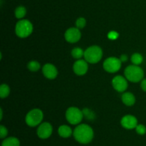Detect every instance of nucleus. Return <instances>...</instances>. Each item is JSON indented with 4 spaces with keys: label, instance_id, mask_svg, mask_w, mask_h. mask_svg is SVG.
Masks as SVG:
<instances>
[{
    "label": "nucleus",
    "instance_id": "1a4fd4ad",
    "mask_svg": "<svg viewBox=\"0 0 146 146\" xmlns=\"http://www.w3.org/2000/svg\"><path fill=\"white\" fill-rule=\"evenodd\" d=\"M65 39L68 42L76 43L80 40L81 37V33L80 29L77 27H71L66 31Z\"/></svg>",
    "mask_w": 146,
    "mask_h": 146
},
{
    "label": "nucleus",
    "instance_id": "9b49d317",
    "mask_svg": "<svg viewBox=\"0 0 146 146\" xmlns=\"http://www.w3.org/2000/svg\"><path fill=\"white\" fill-rule=\"evenodd\" d=\"M88 63L86 60H78L76 62H75L73 66L74 73L79 76L84 75L88 71Z\"/></svg>",
    "mask_w": 146,
    "mask_h": 146
},
{
    "label": "nucleus",
    "instance_id": "bb28decb",
    "mask_svg": "<svg viewBox=\"0 0 146 146\" xmlns=\"http://www.w3.org/2000/svg\"><path fill=\"white\" fill-rule=\"evenodd\" d=\"M120 60H121V61L122 62H126L128 60V56L126 54H122L121 56V57H120Z\"/></svg>",
    "mask_w": 146,
    "mask_h": 146
},
{
    "label": "nucleus",
    "instance_id": "393cba45",
    "mask_svg": "<svg viewBox=\"0 0 146 146\" xmlns=\"http://www.w3.org/2000/svg\"><path fill=\"white\" fill-rule=\"evenodd\" d=\"M118 36H119V34H118V33L115 31H111L108 34V37L111 40H116L118 37Z\"/></svg>",
    "mask_w": 146,
    "mask_h": 146
},
{
    "label": "nucleus",
    "instance_id": "20e7f679",
    "mask_svg": "<svg viewBox=\"0 0 146 146\" xmlns=\"http://www.w3.org/2000/svg\"><path fill=\"white\" fill-rule=\"evenodd\" d=\"M33 31V24L27 19H21L16 24L15 33L20 38H26Z\"/></svg>",
    "mask_w": 146,
    "mask_h": 146
},
{
    "label": "nucleus",
    "instance_id": "a211bd4d",
    "mask_svg": "<svg viewBox=\"0 0 146 146\" xmlns=\"http://www.w3.org/2000/svg\"><path fill=\"white\" fill-rule=\"evenodd\" d=\"M27 14V9L23 6H19L15 9V17L17 19H23Z\"/></svg>",
    "mask_w": 146,
    "mask_h": 146
},
{
    "label": "nucleus",
    "instance_id": "f8f14e48",
    "mask_svg": "<svg viewBox=\"0 0 146 146\" xmlns=\"http://www.w3.org/2000/svg\"><path fill=\"white\" fill-rule=\"evenodd\" d=\"M121 124L124 128L128 129V130H131V129H134L137 127L138 125V120L136 117L133 115H128L121 119Z\"/></svg>",
    "mask_w": 146,
    "mask_h": 146
},
{
    "label": "nucleus",
    "instance_id": "6ab92c4d",
    "mask_svg": "<svg viewBox=\"0 0 146 146\" xmlns=\"http://www.w3.org/2000/svg\"><path fill=\"white\" fill-rule=\"evenodd\" d=\"M143 61V57L142 54L140 53H134L132 56H131V62L135 65H139Z\"/></svg>",
    "mask_w": 146,
    "mask_h": 146
},
{
    "label": "nucleus",
    "instance_id": "4be33fe9",
    "mask_svg": "<svg viewBox=\"0 0 146 146\" xmlns=\"http://www.w3.org/2000/svg\"><path fill=\"white\" fill-rule=\"evenodd\" d=\"M86 24V20L84 17H79L76 21V25L78 29H83Z\"/></svg>",
    "mask_w": 146,
    "mask_h": 146
},
{
    "label": "nucleus",
    "instance_id": "9d476101",
    "mask_svg": "<svg viewBox=\"0 0 146 146\" xmlns=\"http://www.w3.org/2000/svg\"><path fill=\"white\" fill-rule=\"evenodd\" d=\"M112 85L118 92H123L128 88V82L125 77L121 75L115 76L112 80Z\"/></svg>",
    "mask_w": 146,
    "mask_h": 146
},
{
    "label": "nucleus",
    "instance_id": "412c9836",
    "mask_svg": "<svg viewBox=\"0 0 146 146\" xmlns=\"http://www.w3.org/2000/svg\"><path fill=\"white\" fill-rule=\"evenodd\" d=\"M28 69L31 72H37L41 67V65H40L39 62L37 61H35V60H33V61H30L29 62L28 65Z\"/></svg>",
    "mask_w": 146,
    "mask_h": 146
},
{
    "label": "nucleus",
    "instance_id": "7ed1b4c3",
    "mask_svg": "<svg viewBox=\"0 0 146 146\" xmlns=\"http://www.w3.org/2000/svg\"><path fill=\"white\" fill-rule=\"evenodd\" d=\"M84 57L87 62L96 64V63H98L102 58L103 50L98 46H91L87 48L84 52Z\"/></svg>",
    "mask_w": 146,
    "mask_h": 146
},
{
    "label": "nucleus",
    "instance_id": "39448f33",
    "mask_svg": "<svg viewBox=\"0 0 146 146\" xmlns=\"http://www.w3.org/2000/svg\"><path fill=\"white\" fill-rule=\"evenodd\" d=\"M44 117L42 111L39 109H33L26 115V123L30 127H36L41 124Z\"/></svg>",
    "mask_w": 146,
    "mask_h": 146
},
{
    "label": "nucleus",
    "instance_id": "f03ea898",
    "mask_svg": "<svg viewBox=\"0 0 146 146\" xmlns=\"http://www.w3.org/2000/svg\"><path fill=\"white\" fill-rule=\"evenodd\" d=\"M124 74L125 78L132 82H138L142 81L144 77V71L143 69L135 64L128 66L125 68Z\"/></svg>",
    "mask_w": 146,
    "mask_h": 146
},
{
    "label": "nucleus",
    "instance_id": "6e6552de",
    "mask_svg": "<svg viewBox=\"0 0 146 146\" xmlns=\"http://www.w3.org/2000/svg\"><path fill=\"white\" fill-rule=\"evenodd\" d=\"M53 133V127L49 123H43L37 129V135L41 139H47Z\"/></svg>",
    "mask_w": 146,
    "mask_h": 146
},
{
    "label": "nucleus",
    "instance_id": "f3484780",
    "mask_svg": "<svg viewBox=\"0 0 146 146\" xmlns=\"http://www.w3.org/2000/svg\"><path fill=\"white\" fill-rule=\"evenodd\" d=\"M10 93V88L7 84H2L0 86V97L2 99L6 98Z\"/></svg>",
    "mask_w": 146,
    "mask_h": 146
},
{
    "label": "nucleus",
    "instance_id": "2eb2a0df",
    "mask_svg": "<svg viewBox=\"0 0 146 146\" xmlns=\"http://www.w3.org/2000/svg\"><path fill=\"white\" fill-rule=\"evenodd\" d=\"M58 135L61 137H64V138L69 137L74 133V132L72 131L71 127L68 125H61L58 127Z\"/></svg>",
    "mask_w": 146,
    "mask_h": 146
},
{
    "label": "nucleus",
    "instance_id": "aec40b11",
    "mask_svg": "<svg viewBox=\"0 0 146 146\" xmlns=\"http://www.w3.org/2000/svg\"><path fill=\"white\" fill-rule=\"evenodd\" d=\"M71 55L74 58L76 59V60H80L83 56H84V52L80 47H76L74 48L71 51Z\"/></svg>",
    "mask_w": 146,
    "mask_h": 146
},
{
    "label": "nucleus",
    "instance_id": "0eeeda50",
    "mask_svg": "<svg viewBox=\"0 0 146 146\" xmlns=\"http://www.w3.org/2000/svg\"><path fill=\"white\" fill-rule=\"evenodd\" d=\"M122 62L120 58L111 57L107 58L104 62V69L109 73H114L121 69Z\"/></svg>",
    "mask_w": 146,
    "mask_h": 146
},
{
    "label": "nucleus",
    "instance_id": "b1692460",
    "mask_svg": "<svg viewBox=\"0 0 146 146\" xmlns=\"http://www.w3.org/2000/svg\"><path fill=\"white\" fill-rule=\"evenodd\" d=\"M7 134H8V130H7V127H4V125L0 126V138H5Z\"/></svg>",
    "mask_w": 146,
    "mask_h": 146
},
{
    "label": "nucleus",
    "instance_id": "dca6fc26",
    "mask_svg": "<svg viewBox=\"0 0 146 146\" xmlns=\"http://www.w3.org/2000/svg\"><path fill=\"white\" fill-rule=\"evenodd\" d=\"M1 146H20V142L17 137H9L3 140Z\"/></svg>",
    "mask_w": 146,
    "mask_h": 146
},
{
    "label": "nucleus",
    "instance_id": "ddd939ff",
    "mask_svg": "<svg viewBox=\"0 0 146 146\" xmlns=\"http://www.w3.org/2000/svg\"><path fill=\"white\" fill-rule=\"evenodd\" d=\"M42 72L44 77L49 80H54L57 77V74H58L56 67L54 64H49V63L44 65L42 68Z\"/></svg>",
    "mask_w": 146,
    "mask_h": 146
},
{
    "label": "nucleus",
    "instance_id": "a878e982",
    "mask_svg": "<svg viewBox=\"0 0 146 146\" xmlns=\"http://www.w3.org/2000/svg\"><path fill=\"white\" fill-rule=\"evenodd\" d=\"M141 87L144 92H146V79H143V80L141 81Z\"/></svg>",
    "mask_w": 146,
    "mask_h": 146
},
{
    "label": "nucleus",
    "instance_id": "5701e85b",
    "mask_svg": "<svg viewBox=\"0 0 146 146\" xmlns=\"http://www.w3.org/2000/svg\"><path fill=\"white\" fill-rule=\"evenodd\" d=\"M135 130H136V133L138 134L141 135H143L146 133V127L144 125L140 124L137 125V127H135Z\"/></svg>",
    "mask_w": 146,
    "mask_h": 146
},
{
    "label": "nucleus",
    "instance_id": "4468645a",
    "mask_svg": "<svg viewBox=\"0 0 146 146\" xmlns=\"http://www.w3.org/2000/svg\"><path fill=\"white\" fill-rule=\"evenodd\" d=\"M121 100L123 104L127 106H132L135 102V97L131 92H124L121 97Z\"/></svg>",
    "mask_w": 146,
    "mask_h": 146
},
{
    "label": "nucleus",
    "instance_id": "f257e3e1",
    "mask_svg": "<svg viewBox=\"0 0 146 146\" xmlns=\"http://www.w3.org/2000/svg\"><path fill=\"white\" fill-rule=\"evenodd\" d=\"M73 135L77 142L81 144H88L92 141L94 133L92 127L89 125L81 124L74 129Z\"/></svg>",
    "mask_w": 146,
    "mask_h": 146
},
{
    "label": "nucleus",
    "instance_id": "423d86ee",
    "mask_svg": "<svg viewBox=\"0 0 146 146\" xmlns=\"http://www.w3.org/2000/svg\"><path fill=\"white\" fill-rule=\"evenodd\" d=\"M84 113L76 107H71L66 112V118L71 125H78L82 120Z\"/></svg>",
    "mask_w": 146,
    "mask_h": 146
},
{
    "label": "nucleus",
    "instance_id": "cd10ccee",
    "mask_svg": "<svg viewBox=\"0 0 146 146\" xmlns=\"http://www.w3.org/2000/svg\"><path fill=\"white\" fill-rule=\"evenodd\" d=\"M0 111H1V113H0V114H1V117H0V120H2V117H3V112H2V109H0Z\"/></svg>",
    "mask_w": 146,
    "mask_h": 146
}]
</instances>
